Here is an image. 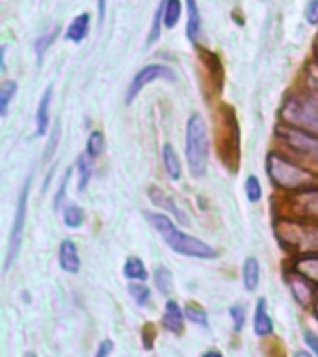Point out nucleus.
Instances as JSON below:
<instances>
[{"mask_svg":"<svg viewBox=\"0 0 318 357\" xmlns=\"http://www.w3.org/2000/svg\"><path fill=\"white\" fill-rule=\"evenodd\" d=\"M145 218L151 223V227L155 229L156 233L162 236V240L169 245V250H173L179 255L201 259V261H212V259L220 257L216 248H212V245H209L203 240L195 238V236L183 233L172 222V218H167L166 214H162V212H145Z\"/></svg>","mask_w":318,"mask_h":357,"instance_id":"obj_1","label":"nucleus"},{"mask_svg":"<svg viewBox=\"0 0 318 357\" xmlns=\"http://www.w3.org/2000/svg\"><path fill=\"white\" fill-rule=\"evenodd\" d=\"M266 175L275 188L287 192V194H298V192L318 186V175H315L311 169L292 162L278 151L268 153Z\"/></svg>","mask_w":318,"mask_h":357,"instance_id":"obj_2","label":"nucleus"},{"mask_svg":"<svg viewBox=\"0 0 318 357\" xmlns=\"http://www.w3.org/2000/svg\"><path fill=\"white\" fill-rule=\"evenodd\" d=\"M279 245L298 257L318 255V222L281 218L273 223Z\"/></svg>","mask_w":318,"mask_h":357,"instance_id":"obj_3","label":"nucleus"},{"mask_svg":"<svg viewBox=\"0 0 318 357\" xmlns=\"http://www.w3.org/2000/svg\"><path fill=\"white\" fill-rule=\"evenodd\" d=\"M186 162L190 173L195 178H203L209 169V156H211V142H209V128L201 114L194 112L186 121Z\"/></svg>","mask_w":318,"mask_h":357,"instance_id":"obj_4","label":"nucleus"},{"mask_svg":"<svg viewBox=\"0 0 318 357\" xmlns=\"http://www.w3.org/2000/svg\"><path fill=\"white\" fill-rule=\"evenodd\" d=\"M281 123L318 136V95L311 91L290 93L279 110Z\"/></svg>","mask_w":318,"mask_h":357,"instance_id":"obj_5","label":"nucleus"},{"mask_svg":"<svg viewBox=\"0 0 318 357\" xmlns=\"http://www.w3.org/2000/svg\"><path fill=\"white\" fill-rule=\"evenodd\" d=\"M30 186H32V173L28 175L26 181L22 183L19 197H17L15 216H13V225L10 231V240H8V253H6L4 270L8 272L13 262H15L19 251H21L22 234H24V225H26V212H28V195H30Z\"/></svg>","mask_w":318,"mask_h":357,"instance_id":"obj_6","label":"nucleus"},{"mask_svg":"<svg viewBox=\"0 0 318 357\" xmlns=\"http://www.w3.org/2000/svg\"><path fill=\"white\" fill-rule=\"evenodd\" d=\"M220 114V123L223 125V136H220V156L231 172H236L240 162V127L233 108L222 106Z\"/></svg>","mask_w":318,"mask_h":357,"instance_id":"obj_7","label":"nucleus"},{"mask_svg":"<svg viewBox=\"0 0 318 357\" xmlns=\"http://www.w3.org/2000/svg\"><path fill=\"white\" fill-rule=\"evenodd\" d=\"M275 136L281 144L296 153L301 158L318 164V136L317 134L305 132L301 128L290 127V125H279L275 128Z\"/></svg>","mask_w":318,"mask_h":357,"instance_id":"obj_8","label":"nucleus"},{"mask_svg":"<svg viewBox=\"0 0 318 357\" xmlns=\"http://www.w3.org/2000/svg\"><path fill=\"white\" fill-rule=\"evenodd\" d=\"M156 80H167V82H175L177 75L172 67L164 66V63H149V66L142 67L136 75L132 77L130 84L127 88V95H125V102L132 105L134 99L138 97L139 91L149 86V84L156 82Z\"/></svg>","mask_w":318,"mask_h":357,"instance_id":"obj_9","label":"nucleus"},{"mask_svg":"<svg viewBox=\"0 0 318 357\" xmlns=\"http://www.w3.org/2000/svg\"><path fill=\"white\" fill-rule=\"evenodd\" d=\"M287 205H289L290 218L318 222V186L298 192V194H290Z\"/></svg>","mask_w":318,"mask_h":357,"instance_id":"obj_10","label":"nucleus"},{"mask_svg":"<svg viewBox=\"0 0 318 357\" xmlns=\"http://www.w3.org/2000/svg\"><path fill=\"white\" fill-rule=\"evenodd\" d=\"M287 283H289V289L294 296V300L300 303L303 309H309V307L315 305V300H317V292H315V287L317 284L309 281L305 275H301L300 272H289L285 275Z\"/></svg>","mask_w":318,"mask_h":357,"instance_id":"obj_11","label":"nucleus"},{"mask_svg":"<svg viewBox=\"0 0 318 357\" xmlns=\"http://www.w3.org/2000/svg\"><path fill=\"white\" fill-rule=\"evenodd\" d=\"M147 194H149L151 203L158 208H164L166 212H169L175 220H179V223H183V225H188V216L184 214L181 208L177 206L175 199H173L172 195L167 194L166 190H162L160 186H149L147 190Z\"/></svg>","mask_w":318,"mask_h":357,"instance_id":"obj_12","label":"nucleus"},{"mask_svg":"<svg viewBox=\"0 0 318 357\" xmlns=\"http://www.w3.org/2000/svg\"><path fill=\"white\" fill-rule=\"evenodd\" d=\"M58 264L67 273H78V270H80L78 248L71 238H66L60 242V248H58Z\"/></svg>","mask_w":318,"mask_h":357,"instance_id":"obj_13","label":"nucleus"},{"mask_svg":"<svg viewBox=\"0 0 318 357\" xmlns=\"http://www.w3.org/2000/svg\"><path fill=\"white\" fill-rule=\"evenodd\" d=\"M52 95L54 89L52 86H47V89L39 99L38 110H36V136L43 138L47 130H49V121H50V102H52Z\"/></svg>","mask_w":318,"mask_h":357,"instance_id":"obj_14","label":"nucleus"},{"mask_svg":"<svg viewBox=\"0 0 318 357\" xmlns=\"http://www.w3.org/2000/svg\"><path fill=\"white\" fill-rule=\"evenodd\" d=\"M184 309H181L175 300L166 301V309H164V317H162V326L169 331V333L181 335L184 329Z\"/></svg>","mask_w":318,"mask_h":357,"instance_id":"obj_15","label":"nucleus"},{"mask_svg":"<svg viewBox=\"0 0 318 357\" xmlns=\"http://www.w3.org/2000/svg\"><path fill=\"white\" fill-rule=\"evenodd\" d=\"M253 329L259 337H268L273 331V322L268 314V303L264 298H259L255 305V317H253Z\"/></svg>","mask_w":318,"mask_h":357,"instance_id":"obj_16","label":"nucleus"},{"mask_svg":"<svg viewBox=\"0 0 318 357\" xmlns=\"http://www.w3.org/2000/svg\"><path fill=\"white\" fill-rule=\"evenodd\" d=\"M242 281L248 292H255L261 281V264L257 257H248L242 264Z\"/></svg>","mask_w":318,"mask_h":357,"instance_id":"obj_17","label":"nucleus"},{"mask_svg":"<svg viewBox=\"0 0 318 357\" xmlns=\"http://www.w3.org/2000/svg\"><path fill=\"white\" fill-rule=\"evenodd\" d=\"M162 166H164V172L172 181H179L181 175H183L181 160H179L177 153H175L172 144L162 145Z\"/></svg>","mask_w":318,"mask_h":357,"instance_id":"obj_18","label":"nucleus"},{"mask_svg":"<svg viewBox=\"0 0 318 357\" xmlns=\"http://www.w3.org/2000/svg\"><path fill=\"white\" fill-rule=\"evenodd\" d=\"M89 13H80L71 21V24L66 30V39L73 43H82L89 32Z\"/></svg>","mask_w":318,"mask_h":357,"instance_id":"obj_19","label":"nucleus"},{"mask_svg":"<svg viewBox=\"0 0 318 357\" xmlns=\"http://www.w3.org/2000/svg\"><path fill=\"white\" fill-rule=\"evenodd\" d=\"M186 11H188V21H186V36L192 43H197L201 33V15L199 8L195 0H186Z\"/></svg>","mask_w":318,"mask_h":357,"instance_id":"obj_20","label":"nucleus"},{"mask_svg":"<svg viewBox=\"0 0 318 357\" xmlns=\"http://www.w3.org/2000/svg\"><path fill=\"white\" fill-rule=\"evenodd\" d=\"M123 275L130 281H147V278H149L144 261L136 255L127 257V261L123 264Z\"/></svg>","mask_w":318,"mask_h":357,"instance_id":"obj_21","label":"nucleus"},{"mask_svg":"<svg viewBox=\"0 0 318 357\" xmlns=\"http://www.w3.org/2000/svg\"><path fill=\"white\" fill-rule=\"evenodd\" d=\"M296 272H300L301 275H305L309 281L318 287V255H305L298 257L294 264Z\"/></svg>","mask_w":318,"mask_h":357,"instance_id":"obj_22","label":"nucleus"},{"mask_svg":"<svg viewBox=\"0 0 318 357\" xmlns=\"http://www.w3.org/2000/svg\"><path fill=\"white\" fill-rule=\"evenodd\" d=\"M61 218H63L66 227L78 229V227H82V223L86 222V212H84L82 206L69 203V205L63 206V211H61Z\"/></svg>","mask_w":318,"mask_h":357,"instance_id":"obj_23","label":"nucleus"},{"mask_svg":"<svg viewBox=\"0 0 318 357\" xmlns=\"http://www.w3.org/2000/svg\"><path fill=\"white\" fill-rule=\"evenodd\" d=\"M153 279H155L156 290H158L162 296H172V292H173V273L169 272V268H166V266L155 268Z\"/></svg>","mask_w":318,"mask_h":357,"instance_id":"obj_24","label":"nucleus"},{"mask_svg":"<svg viewBox=\"0 0 318 357\" xmlns=\"http://www.w3.org/2000/svg\"><path fill=\"white\" fill-rule=\"evenodd\" d=\"M58 33H60V26H52L50 30H45V33H41V36L36 39V43H33V50H36V56H38L39 63H41V60H43L45 52L50 49V45L56 41Z\"/></svg>","mask_w":318,"mask_h":357,"instance_id":"obj_25","label":"nucleus"},{"mask_svg":"<svg viewBox=\"0 0 318 357\" xmlns=\"http://www.w3.org/2000/svg\"><path fill=\"white\" fill-rule=\"evenodd\" d=\"M106 147V139L105 134L100 132V130H91L86 139V155L93 160V158H99L103 153H105Z\"/></svg>","mask_w":318,"mask_h":357,"instance_id":"obj_26","label":"nucleus"},{"mask_svg":"<svg viewBox=\"0 0 318 357\" xmlns=\"http://www.w3.org/2000/svg\"><path fill=\"white\" fill-rule=\"evenodd\" d=\"M181 13H183V2L181 0H166V6H164V26L167 30L177 26Z\"/></svg>","mask_w":318,"mask_h":357,"instance_id":"obj_27","label":"nucleus"},{"mask_svg":"<svg viewBox=\"0 0 318 357\" xmlns=\"http://www.w3.org/2000/svg\"><path fill=\"white\" fill-rule=\"evenodd\" d=\"M17 93V82L15 80H4L0 84V116H8V110H10L11 99L15 97Z\"/></svg>","mask_w":318,"mask_h":357,"instance_id":"obj_28","label":"nucleus"},{"mask_svg":"<svg viewBox=\"0 0 318 357\" xmlns=\"http://www.w3.org/2000/svg\"><path fill=\"white\" fill-rule=\"evenodd\" d=\"M128 294H130V298L136 301V305H149L151 289L144 283V281H132V283H128Z\"/></svg>","mask_w":318,"mask_h":357,"instance_id":"obj_29","label":"nucleus"},{"mask_svg":"<svg viewBox=\"0 0 318 357\" xmlns=\"http://www.w3.org/2000/svg\"><path fill=\"white\" fill-rule=\"evenodd\" d=\"M78 172V192H84L88 188L89 178H91V158L88 155H80L77 158Z\"/></svg>","mask_w":318,"mask_h":357,"instance_id":"obj_30","label":"nucleus"},{"mask_svg":"<svg viewBox=\"0 0 318 357\" xmlns=\"http://www.w3.org/2000/svg\"><path fill=\"white\" fill-rule=\"evenodd\" d=\"M184 314L188 318L190 322L197 324L201 328H206L209 326V318H206V312L205 309L197 303H186L184 305Z\"/></svg>","mask_w":318,"mask_h":357,"instance_id":"obj_31","label":"nucleus"},{"mask_svg":"<svg viewBox=\"0 0 318 357\" xmlns=\"http://www.w3.org/2000/svg\"><path fill=\"white\" fill-rule=\"evenodd\" d=\"M244 192H245V197L250 203H259L262 199V184L259 181V177L255 175H250V177L245 178L244 183Z\"/></svg>","mask_w":318,"mask_h":357,"instance_id":"obj_32","label":"nucleus"},{"mask_svg":"<svg viewBox=\"0 0 318 357\" xmlns=\"http://www.w3.org/2000/svg\"><path fill=\"white\" fill-rule=\"evenodd\" d=\"M164 6H166V0H162L158 10H156L155 19H153V26H151L149 36H147V45H153L156 39L160 38V30L164 26Z\"/></svg>","mask_w":318,"mask_h":357,"instance_id":"obj_33","label":"nucleus"},{"mask_svg":"<svg viewBox=\"0 0 318 357\" xmlns=\"http://www.w3.org/2000/svg\"><path fill=\"white\" fill-rule=\"evenodd\" d=\"M229 317L233 320L234 331H242L245 324V303H242V301L233 303V305L229 307Z\"/></svg>","mask_w":318,"mask_h":357,"instance_id":"obj_34","label":"nucleus"},{"mask_svg":"<svg viewBox=\"0 0 318 357\" xmlns=\"http://www.w3.org/2000/svg\"><path fill=\"white\" fill-rule=\"evenodd\" d=\"M71 173H73V167H69L66 173H63V177L60 181V186H58V192L54 195V211L60 212L63 211V201H66V190H67V184H69V178H71Z\"/></svg>","mask_w":318,"mask_h":357,"instance_id":"obj_35","label":"nucleus"},{"mask_svg":"<svg viewBox=\"0 0 318 357\" xmlns=\"http://www.w3.org/2000/svg\"><path fill=\"white\" fill-rule=\"evenodd\" d=\"M60 144V123H56L54 127H52V132L49 136V144H47V151L43 153V162L45 164H49L50 158L56 155V147Z\"/></svg>","mask_w":318,"mask_h":357,"instance_id":"obj_36","label":"nucleus"},{"mask_svg":"<svg viewBox=\"0 0 318 357\" xmlns=\"http://www.w3.org/2000/svg\"><path fill=\"white\" fill-rule=\"evenodd\" d=\"M305 21L309 22L311 26H317L318 24V0H311V2L305 6Z\"/></svg>","mask_w":318,"mask_h":357,"instance_id":"obj_37","label":"nucleus"},{"mask_svg":"<svg viewBox=\"0 0 318 357\" xmlns=\"http://www.w3.org/2000/svg\"><path fill=\"white\" fill-rule=\"evenodd\" d=\"M303 340H305V344L311 348L312 356L318 357V335L315 333V331H311V329H305V331H303Z\"/></svg>","mask_w":318,"mask_h":357,"instance_id":"obj_38","label":"nucleus"},{"mask_svg":"<svg viewBox=\"0 0 318 357\" xmlns=\"http://www.w3.org/2000/svg\"><path fill=\"white\" fill-rule=\"evenodd\" d=\"M307 84H309V91L318 95V66H311V71L307 73Z\"/></svg>","mask_w":318,"mask_h":357,"instance_id":"obj_39","label":"nucleus"},{"mask_svg":"<svg viewBox=\"0 0 318 357\" xmlns=\"http://www.w3.org/2000/svg\"><path fill=\"white\" fill-rule=\"evenodd\" d=\"M114 350V342H112L110 339L103 340L99 344V348H97V354H95V357H108L110 356V351Z\"/></svg>","mask_w":318,"mask_h":357,"instance_id":"obj_40","label":"nucleus"},{"mask_svg":"<svg viewBox=\"0 0 318 357\" xmlns=\"http://www.w3.org/2000/svg\"><path fill=\"white\" fill-rule=\"evenodd\" d=\"M97 10H99V22H103L106 13V0H97Z\"/></svg>","mask_w":318,"mask_h":357,"instance_id":"obj_41","label":"nucleus"},{"mask_svg":"<svg viewBox=\"0 0 318 357\" xmlns=\"http://www.w3.org/2000/svg\"><path fill=\"white\" fill-rule=\"evenodd\" d=\"M203 357H222V354H220L218 350H209L203 354Z\"/></svg>","mask_w":318,"mask_h":357,"instance_id":"obj_42","label":"nucleus"},{"mask_svg":"<svg viewBox=\"0 0 318 357\" xmlns=\"http://www.w3.org/2000/svg\"><path fill=\"white\" fill-rule=\"evenodd\" d=\"M0 63H2V71H6V47H2V52H0Z\"/></svg>","mask_w":318,"mask_h":357,"instance_id":"obj_43","label":"nucleus"},{"mask_svg":"<svg viewBox=\"0 0 318 357\" xmlns=\"http://www.w3.org/2000/svg\"><path fill=\"white\" fill-rule=\"evenodd\" d=\"M294 357H312V354H309V351H303V350H300V351H296V354H294Z\"/></svg>","mask_w":318,"mask_h":357,"instance_id":"obj_44","label":"nucleus"},{"mask_svg":"<svg viewBox=\"0 0 318 357\" xmlns=\"http://www.w3.org/2000/svg\"><path fill=\"white\" fill-rule=\"evenodd\" d=\"M312 309H315V314H317V318H318V292H317V300H315V305H312Z\"/></svg>","mask_w":318,"mask_h":357,"instance_id":"obj_45","label":"nucleus"},{"mask_svg":"<svg viewBox=\"0 0 318 357\" xmlns=\"http://www.w3.org/2000/svg\"><path fill=\"white\" fill-rule=\"evenodd\" d=\"M26 357H33V354H28V356Z\"/></svg>","mask_w":318,"mask_h":357,"instance_id":"obj_46","label":"nucleus"}]
</instances>
